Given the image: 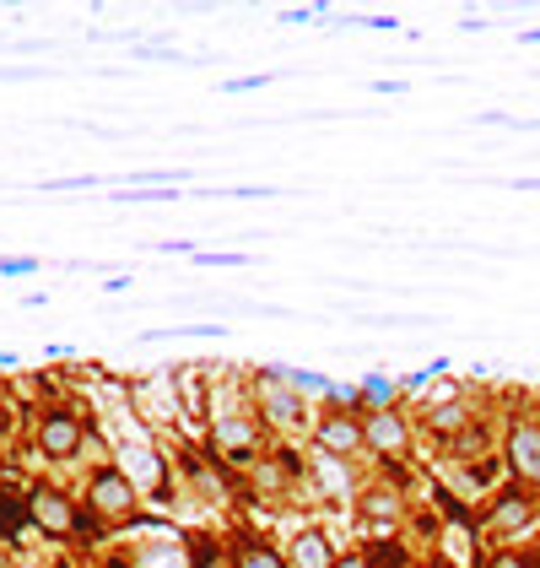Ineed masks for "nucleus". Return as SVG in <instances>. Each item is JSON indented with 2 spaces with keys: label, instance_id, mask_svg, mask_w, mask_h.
Returning a JSON list of instances; mask_svg holds the SVG:
<instances>
[{
  "label": "nucleus",
  "instance_id": "obj_1",
  "mask_svg": "<svg viewBox=\"0 0 540 568\" xmlns=\"http://www.w3.org/2000/svg\"><path fill=\"white\" fill-rule=\"evenodd\" d=\"M503 460H508L514 482H525V487H540V423H536V418H514V423H508V438H503Z\"/></svg>",
  "mask_w": 540,
  "mask_h": 568
},
{
  "label": "nucleus",
  "instance_id": "obj_2",
  "mask_svg": "<svg viewBox=\"0 0 540 568\" xmlns=\"http://www.w3.org/2000/svg\"><path fill=\"white\" fill-rule=\"evenodd\" d=\"M87 504H93V515H103V520H120V515H131V509H135V482L125 476V471L103 466V471L87 482Z\"/></svg>",
  "mask_w": 540,
  "mask_h": 568
},
{
  "label": "nucleus",
  "instance_id": "obj_3",
  "mask_svg": "<svg viewBox=\"0 0 540 568\" xmlns=\"http://www.w3.org/2000/svg\"><path fill=\"white\" fill-rule=\"evenodd\" d=\"M314 444H319L324 455H335V460L368 449V438H363V418H352V412H324V418L314 423Z\"/></svg>",
  "mask_w": 540,
  "mask_h": 568
},
{
  "label": "nucleus",
  "instance_id": "obj_4",
  "mask_svg": "<svg viewBox=\"0 0 540 568\" xmlns=\"http://www.w3.org/2000/svg\"><path fill=\"white\" fill-rule=\"evenodd\" d=\"M27 520H33L44 536H71V531H76V509H71L54 487H33V493H27Z\"/></svg>",
  "mask_w": 540,
  "mask_h": 568
},
{
  "label": "nucleus",
  "instance_id": "obj_5",
  "mask_svg": "<svg viewBox=\"0 0 540 568\" xmlns=\"http://www.w3.org/2000/svg\"><path fill=\"white\" fill-rule=\"evenodd\" d=\"M82 444H87V433H82V423H76L71 412H49V418L38 423V449H44L49 460H71Z\"/></svg>",
  "mask_w": 540,
  "mask_h": 568
},
{
  "label": "nucleus",
  "instance_id": "obj_6",
  "mask_svg": "<svg viewBox=\"0 0 540 568\" xmlns=\"http://www.w3.org/2000/svg\"><path fill=\"white\" fill-rule=\"evenodd\" d=\"M363 438H368L373 455L395 460V455H405V444H410V427H405L401 412H368L363 418Z\"/></svg>",
  "mask_w": 540,
  "mask_h": 568
},
{
  "label": "nucleus",
  "instance_id": "obj_7",
  "mask_svg": "<svg viewBox=\"0 0 540 568\" xmlns=\"http://www.w3.org/2000/svg\"><path fill=\"white\" fill-rule=\"evenodd\" d=\"M286 564L292 568H335L330 536H324V531H297L292 547H286Z\"/></svg>",
  "mask_w": 540,
  "mask_h": 568
},
{
  "label": "nucleus",
  "instance_id": "obj_8",
  "mask_svg": "<svg viewBox=\"0 0 540 568\" xmlns=\"http://www.w3.org/2000/svg\"><path fill=\"white\" fill-rule=\"evenodd\" d=\"M260 396H266V418L275 427H303V396H297V390H286V385H260Z\"/></svg>",
  "mask_w": 540,
  "mask_h": 568
},
{
  "label": "nucleus",
  "instance_id": "obj_9",
  "mask_svg": "<svg viewBox=\"0 0 540 568\" xmlns=\"http://www.w3.org/2000/svg\"><path fill=\"white\" fill-rule=\"evenodd\" d=\"M459 427H470V407H465V401H443V407H427V433H438V438H454Z\"/></svg>",
  "mask_w": 540,
  "mask_h": 568
},
{
  "label": "nucleus",
  "instance_id": "obj_10",
  "mask_svg": "<svg viewBox=\"0 0 540 568\" xmlns=\"http://www.w3.org/2000/svg\"><path fill=\"white\" fill-rule=\"evenodd\" d=\"M368 520H401V493H390V487H373V493H363V504H357Z\"/></svg>",
  "mask_w": 540,
  "mask_h": 568
},
{
  "label": "nucleus",
  "instance_id": "obj_11",
  "mask_svg": "<svg viewBox=\"0 0 540 568\" xmlns=\"http://www.w3.org/2000/svg\"><path fill=\"white\" fill-rule=\"evenodd\" d=\"M217 444L233 449V455H249V449H255V433H249L244 418H217Z\"/></svg>",
  "mask_w": 540,
  "mask_h": 568
},
{
  "label": "nucleus",
  "instance_id": "obj_12",
  "mask_svg": "<svg viewBox=\"0 0 540 568\" xmlns=\"http://www.w3.org/2000/svg\"><path fill=\"white\" fill-rule=\"evenodd\" d=\"M395 401H401V385H390L384 374H373V379L363 385V407H368V412H395Z\"/></svg>",
  "mask_w": 540,
  "mask_h": 568
},
{
  "label": "nucleus",
  "instance_id": "obj_13",
  "mask_svg": "<svg viewBox=\"0 0 540 568\" xmlns=\"http://www.w3.org/2000/svg\"><path fill=\"white\" fill-rule=\"evenodd\" d=\"M530 515H536V504H530L525 493H503V498H498V509H492V520H498V525H525Z\"/></svg>",
  "mask_w": 540,
  "mask_h": 568
},
{
  "label": "nucleus",
  "instance_id": "obj_14",
  "mask_svg": "<svg viewBox=\"0 0 540 568\" xmlns=\"http://www.w3.org/2000/svg\"><path fill=\"white\" fill-rule=\"evenodd\" d=\"M233 568H292L281 553H270L266 542H244L238 547V558H233Z\"/></svg>",
  "mask_w": 540,
  "mask_h": 568
},
{
  "label": "nucleus",
  "instance_id": "obj_15",
  "mask_svg": "<svg viewBox=\"0 0 540 568\" xmlns=\"http://www.w3.org/2000/svg\"><path fill=\"white\" fill-rule=\"evenodd\" d=\"M135 487H157V455L151 449H135Z\"/></svg>",
  "mask_w": 540,
  "mask_h": 568
},
{
  "label": "nucleus",
  "instance_id": "obj_16",
  "mask_svg": "<svg viewBox=\"0 0 540 568\" xmlns=\"http://www.w3.org/2000/svg\"><path fill=\"white\" fill-rule=\"evenodd\" d=\"M195 568H233V558L217 542H195Z\"/></svg>",
  "mask_w": 540,
  "mask_h": 568
},
{
  "label": "nucleus",
  "instance_id": "obj_17",
  "mask_svg": "<svg viewBox=\"0 0 540 568\" xmlns=\"http://www.w3.org/2000/svg\"><path fill=\"white\" fill-rule=\"evenodd\" d=\"M22 515H27V504H11V498H0V531H5V536L22 525Z\"/></svg>",
  "mask_w": 540,
  "mask_h": 568
},
{
  "label": "nucleus",
  "instance_id": "obj_18",
  "mask_svg": "<svg viewBox=\"0 0 540 568\" xmlns=\"http://www.w3.org/2000/svg\"><path fill=\"white\" fill-rule=\"evenodd\" d=\"M270 76H238V82H222L228 93H255V87H266Z\"/></svg>",
  "mask_w": 540,
  "mask_h": 568
},
{
  "label": "nucleus",
  "instance_id": "obj_19",
  "mask_svg": "<svg viewBox=\"0 0 540 568\" xmlns=\"http://www.w3.org/2000/svg\"><path fill=\"white\" fill-rule=\"evenodd\" d=\"M27 271H38V261H5L0 266V277H27Z\"/></svg>",
  "mask_w": 540,
  "mask_h": 568
},
{
  "label": "nucleus",
  "instance_id": "obj_20",
  "mask_svg": "<svg viewBox=\"0 0 540 568\" xmlns=\"http://www.w3.org/2000/svg\"><path fill=\"white\" fill-rule=\"evenodd\" d=\"M492 568H536L530 558H514V553H503V558H492Z\"/></svg>",
  "mask_w": 540,
  "mask_h": 568
},
{
  "label": "nucleus",
  "instance_id": "obj_21",
  "mask_svg": "<svg viewBox=\"0 0 540 568\" xmlns=\"http://www.w3.org/2000/svg\"><path fill=\"white\" fill-rule=\"evenodd\" d=\"M335 568H373V564H368V558H357V553H352V558H335Z\"/></svg>",
  "mask_w": 540,
  "mask_h": 568
},
{
  "label": "nucleus",
  "instance_id": "obj_22",
  "mask_svg": "<svg viewBox=\"0 0 540 568\" xmlns=\"http://www.w3.org/2000/svg\"><path fill=\"white\" fill-rule=\"evenodd\" d=\"M421 568H454V564H443V558H427V564H421Z\"/></svg>",
  "mask_w": 540,
  "mask_h": 568
},
{
  "label": "nucleus",
  "instance_id": "obj_23",
  "mask_svg": "<svg viewBox=\"0 0 540 568\" xmlns=\"http://www.w3.org/2000/svg\"><path fill=\"white\" fill-rule=\"evenodd\" d=\"M109 568H125V564H120V558H114V564H109Z\"/></svg>",
  "mask_w": 540,
  "mask_h": 568
},
{
  "label": "nucleus",
  "instance_id": "obj_24",
  "mask_svg": "<svg viewBox=\"0 0 540 568\" xmlns=\"http://www.w3.org/2000/svg\"><path fill=\"white\" fill-rule=\"evenodd\" d=\"M0 568H5V553H0Z\"/></svg>",
  "mask_w": 540,
  "mask_h": 568
}]
</instances>
